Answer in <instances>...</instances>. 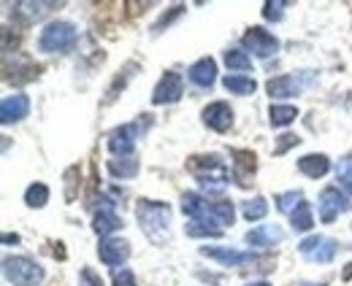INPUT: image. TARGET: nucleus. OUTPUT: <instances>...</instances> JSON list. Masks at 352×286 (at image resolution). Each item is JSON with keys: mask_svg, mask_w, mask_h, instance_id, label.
I'll list each match as a JSON object with an SVG mask.
<instances>
[{"mask_svg": "<svg viewBox=\"0 0 352 286\" xmlns=\"http://www.w3.org/2000/svg\"><path fill=\"white\" fill-rule=\"evenodd\" d=\"M135 216H138L141 233L152 243H163L168 238V222H171V208H168V203H160V200H138Z\"/></svg>", "mask_w": 352, "mask_h": 286, "instance_id": "nucleus-1", "label": "nucleus"}, {"mask_svg": "<svg viewBox=\"0 0 352 286\" xmlns=\"http://www.w3.org/2000/svg\"><path fill=\"white\" fill-rule=\"evenodd\" d=\"M76 43V25L65 22V19H54L49 22L41 36H38V51L44 54H65L71 51Z\"/></svg>", "mask_w": 352, "mask_h": 286, "instance_id": "nucleus-2", "label": "nucleus"}, {"mask_svg": "<svg viewBox=\"0 0 352 286\" xmlns=\"http://www.w3.org/2000/svg\"><path fill=\"white\" fill-rule=\"evenodd\" d=\"M3 276L14 286H38L44 281V267L30 257H6L3 259Z\"/></svg>", "mask_w": 352, "mask_h": 286, "instance_id": "nucleus-3", "label": "nucleus"}, {"mask_svg": "<svg viewBox=\"0 0 352 286\" xmlns=\"http://www.w3.org/2000/svg\"><path fill=\"white\" fill-rule=\"evenodd\" d=\"M352 208V200L339 189V187H325L322 192H320V198H317V211H320V222L322 224H331V222H336L344 211H350Z\"/></svg>", "mask_w": 352, "mask_h": 286, "instance_id": "nucleus-4", "label": "nucleus"}, {"mask_svg": "<svg viewBox=\"0 0 352 286\" xmlns=\"http://www.w3.org/2000/svg\"><path fill=\"white\" fill-rule=\"evenodd\" d=\"M298 251H301V257L309 259V262L328 265V262L336 257L339 243H336L333 238H328V235H309V238H304V241L298 243Z\"/></svg>", "mask_w": 352, "mask_h": 286, "instance_id": "nucleus-5", "label": "nucleus"}, {"mask_svg": "<svg viewBox=\"0 0 352 286\" xmlns=\"http://www.w3.org/2000/svg\"><path fill=\"white\" fill-rule=\"evenodd\" d=\"M201 257H209V259L220 262L225 267H239V265L263 262V257H258L255 251H236V248H230V246H201Z\"/></svg>", "mask_w": 352, "mask_h": 286, "instance_id": "nucleus-6", "label": "nucleus"}, {"mask_svg": "<svg viewBox=\"0 0 352 286\" xmlns=\"http://www.w3.org/2000/svg\"><path fill=\"white\" fill-rule=\"evenodd\" d=\"M241 46L244 51H252L255 57H274L279 51V38L274 33H268L265 27H250L241 38Z\"/></svg>", "mask_w": 352, "mask_h": 286, "instance_id": "nucleus-7", "label": "nucleus"}, {"mask_svg": "<svg viewBox=\"0 0 352 286\" xmlns=\"http://www.w3.org/2000/svg\"><path fill=\"white\" fill-rule=\"evenodd\" d=\"M182 95H184V79L176 71H166L163 79L155 86V92H152V103L155 106H171Z\"/></svg>", "mask_w": 352, "mask_h": 286, "instance_id": "nucleus-8", "label": "nucleus"}, {"mask_svg": "<svg viewBox=\"0 0 352 286\" xmlns=\"http://www.w3.org/2000/svg\"><path fill=\"white\" fill-rule=\"evenodd\" d=\"M144 122L138 124H122L117 127L111 135H109V152L114 157H133V149H135V138L141 132Z\"/></svg>", "mask_w": 352, "mask_h": 286, "instance_id": "nucleus-9", "label": "nucleus"}, {"mask_svg": "<svg viewBox=\"0 0 352 286\" xmlns=\"http://www.w3.org/2000/svg\"><path fill=\"white\" fill-rule=\"evenodd\" d=\"M230 157H233V181L239 187H250V181H252V176L258 170L255 152H250V149H233Z\"/></svg>", "mask_w": 352, "mask_h": 286, "instance_id": "nucleus-10", "label": "nucleus"}, {"mask_svg": "<svg viewBox=\"0 0 352 286\" xmlns=\"http://www.w3.org/2000/svg\"><path fill=\"white\" fill-rule=\"evenodd\" d=\"M204 124L214 132H228L233 127V108L225 100H214L204 108Z\"/></svg>", "mask_w": 352, "mask_h": 286, "instance_id": "nucleus-11", "label": "nucleus"}, {"mask_svg": "<svg viewBox=\"0 0 352 286\" xmlns=\"http://www.w3.org/2000/svg\"><path fill=\"white\" fill-rule=\"evenodd\" d=\"M28 114H30V97L28 95L16 92V95L3 97V103H0V122L3 124L22 122Z\"/></svg>", "mask_w": 352, "mask_h": 286, "instance_id": "nucleus-12", "label": "nucleus"}, {"mask_svg": "<svg viewBox=\"0 0 352 286\" xmlns=\"http://www.w3.org/2000/svg\"><path fill=\"white\" fill-rule=\"evenodd\" d=\"M98 257L103 265L109 267H120L128 257H131V243L128 241H120V238H106L98 246Z\"/></svg>", "mask_w": 352, "mask_h": 286, "instance_id": "nucleus-13", "label": "nucleus"}, {"mask_svg": "<svg viewBox=\"0 0 352 286\" xmlns=\"http://www.w3.org/2000/svg\"><path fill=\"white\" fill-rule=\"evenodd\" d=\"M187 79L195 84L198 89H209L212 84L217 82V62H214L212 57L195 60V62L190 65V71H187Z\"/></svg>", "mask_w": 352, "mask_h": 286, "instance_id": "nucleus-14", "label": "nucleus"}, {"mask_svg": "<svg viewBox=\"0 0 352 286\" xmlns=\"http://www.w3.org/2000/svg\"><path fill=\"white\" fill-rule=\"evenodd\" d=\"M187 167L195 178H209V176H225V165L217 154H195L187 160Z\"/></svg>", "mask_w": 352, "mask_h": 286, "instance_id": "nucleus-15", "label": "nucleus"}, {"mask_svg": "<svg viewBox=\"0 0 352 286\" xmlns=\"http://www.w3.org/2000/svg\"><path fill=\"white\" fill-rule=\"evenodd\" d=\"M265 92L271 95V100H282V97H293V95H298V92H301V84H298L296 76L285 73V76H274V79H268V82H265Z\"/></svg>", "mask_w": 352, "mask_h": 286, "instance_id": "nucleus-16", "label": "nucleus"}, {"mask_svg": "<svg viewBox=\"0 0 352 286\" xmlns=\"http://www.w3.org/2000/svg\"><path fill=\"white\" fill-rule=\"evenodd\" d=\"M244 241H247L250 246L268 248V246H274V243H279V241H282V230H279L276 224H261V227L250 230V233L244 235Z\"/></svg>", "mask_w": 352, "mask_h": 286, "instance_id": "nucleus-17", "label": "nucleus"}, {"mask_svg": "<svg viewBox=\"0 0 352 286\" xmlns=\"http://www.w3.org/2000/svg\"><path fill=\"white\" fill-rule=\"evenodd\" d=\"M209 205L212 203H209L204 195H198V192H184V195H182V211H184V216H190V219H212Z\"/></svg>", "mask_w": 352, "mask_h": 286, "instance_id": "nucleus-18", "label": "nucleus"}, {"mask_svg": "<svg viewBox=\"0 0 352 286\" xmlns=\"http://www.w3.org/2000/svg\"><path fill=\"white\" fill-rule=\"evenodd\" d=\"M52 8H54V3H16L14 5V19H19L22 25H33L44 14H49Z\"/></svg>", "mask_w": 352, "mask_h": 286, "instance_id": "nucleus-19", "label": "nucleus"}, {"mask_svg": "<svg viewBox=\"0 0 352 286\" xmlns=\"http://www.w3.org/2000/svg\"><path fill=\"white\" fill-rule=\"evenodd\" d=\"M184 233L190 238H220L222 227L214 222V219H190L184 224Z\"/></svg>", "mask_w": 352, "mask_h": 286, "instance_id": "nucleus-20", "label": "nucleus"}, {"mask_svg": "<svg viewBox=\"0 0 352 286\" xmlns=\"http://www.w3.org/2000/svg\"><path fill=\"white\" fill-rule=\"evenodd\" d=\"M298 170L307 176V178H322L328 170H331V160L325 154H307L298 160Z\"/></svg>", "mask_w": 352, "mask_h": 286, "instance_id": "nucleus-21", "label": "nucleus"}, {"mask_svg": "<svg viewBox=\"0 0 352 286\" xmlns=\"http://www.w3.org/2000/svg\"><path fill=\"white\" fill-rule=\"evenodd\" d=\"M92 230H95L98 235H111V233L122 230V219H120L114 211H98V213L92 216Z\"/></svg>", "mask_w": 352, "mask_h": 286, "instance_id": "nucleus-22", "label": "nucleus"}, {"mask_svg": "<svg viewBox=\"0 0 352 286\" xmlns=\"http://www.w3.org/2000/svg\"><path fill=\"white\" fill-rule=\"evenodd\" d=\"M225 89L230 92V95H241V97H247V95H252L255 89H258V82L255 79H250V76H241V73H228L225 79Z\"/></svg>", "mask_w": 352, "mask_h": 286, "instance_id": "nucleus-23", "label": "nucleus"}, {"mask_svg": "<svg viewBox=\"0 0 352 286\" xmlns=\"http://www.w3.org/2000/svg\"><path fill=\"white\" fill-rule=\"evenodd\" d=\"M109 173L114 178H133L138 176V160L135 157H117V160H109Z\"/></svg>", "mask_w": 352, "mask_h": 286, "instance_id": "nucleus-24", "label": "nucleus"}, {"mask_svg": "<svg viewBox=\"0 0 352 286\" xmlns=\"http://www.w3.org/2000/svg\"><path fill=\"white\" fill-rule=\"evenodd\" d=\"M296 117H298V108H296V106L271 103V108H268V119H271L274 127H287V124L296 122Z\"/></svg>", "mask_w": 352, "mask_h": 286, "instance_id": "nucleus-25", "label": "nucleus"}, {"mask_svg": "<svg viewBox=\"0 0 352 286\" xmlns=\"http://www.w3.org/2000/svg\"><path fill=\"white\" fill-rule=\"evenodd\" d=\"M290 227L296 230V233H309L311 227H314V216H311V205L304 200V203L298 205L293 213H290Z\"/></svg>", "mask_w": 352, "mask_h": 286, "instance_id": "nucleus-26", "label": "nucleus"}, {"mask_svg": "<svg viewBox=\"0 0 352 286\" xmlns=\"http://www.w3.org/2000/svg\"><path fill=\"white\" fill-rule=\"evenodd\" d=\"M225 65L230 68V73H244L252 68V57L244 49H228L225 51Z\"/></svg>", "mask_w": 352, "mask_h": 286, "instance_id": "nucleus-27", "label": "nucleus"}, {"mask_svg": "<svg viewBox=\"0 0 352 286\" xmlns=\"http://www.w3.org/2000/svg\"><path fill=\"white\" fill-rule=\"evenodd\" d=\"M25 203H28V208H44V205L49 203V187L41 184V181L30 184V187L25 189Z\"/></svg>", "mask_w": 352, "mask_h": 286, "instance_id": "nucleus-28", "label": "nucleus"}, {"mask_svg": "<svg viewBox=\"0 0 352 286\" xmlns=\"http://www.w3.org/2000/svg\"><path fill=\"white\" fill-rule=\"evenodd\" d=\"M336 181H339V189L352 200V157H342L336 165Z\"/></svg>", "mask_w": 352, "mask_h": 286, "instance_id": "nucleus-29", "label": "nucleus"}, {"mask_svg": "<svg viewBox=\"0 0 352 286\" xmlns=\"http://www.w3.org/2000/svg\"><path fill=\"white\" fill-rule=\"evenodd\" d=\"M209 213H212V219L217 222V224H233V219H236V208L230 200H217V203L209 205Z\"/></svg>", "mask_w": 352, "mask_h": 286, "instance_id": "nucleus-30", "label": "nucleus"}, {"mask_svg": "<svg viewBox=\"0 0 352 286\" xmlns=\"http://www.w3.org/2000/svg\"><path fill=\"white\" fill-rule=\"evenodd\" d=\"M241 213H244V219H247V222H261L265 213H268V203H265V198H252V200L241 203Z\"/></svg>", "mask_w": 352, "mask_h": 286, "instance_id": "nucleus-31", "label": "nucleus"}, {"mask_svg": "<svg viewBox=\"0 0 352 286\" xmlns=\"http://www.w3.org/2000/svg\"><path fill=\"white\" fill-rule=\"evenodd\" d=\"M133 71H138V62H128V65H125V68H122V71L117 73V79H114V84L109 86V97H106L109 103H111V100L117 97V92H120V86H122V89L128 86V82H131V79H133Z\"/></svg>", "mask_w": 352, "mask_h": 286, "instance_id": "nucleus-32", "label": "nucleus"}, {"mask_svg": "<svg viewBox=\"0 0 352 286\" xmlns=\"http://www.w3.org/2000/svg\"><path fill=\"white\" fill-rule=\"evenodd\" d=\"M274 203L279 211H285V213H293L298 205L304 203V198H301V192L298 189H290V192H282V195H276L274 198Z\"/></svg>", "mask_w": 352, "mask_h": 286, "instance_id": "nucleus-33", "label": "nucleus"}, {"mask_svg": "<svg viewBox=\"0 0 352 286\" xmlns=\"http://www.w3.org/2000/svg\"><path fill=\"white\" fill-rule=\"evenodd\" d=\"M182 14H184V5H171V11H168V14H163V16L152 25V33H155V36H157V33H163L166 27H171V25H174Z\"/></svg>", "mask_w": 352, "mask_h": 286, "instance_id": "nucleus-34", "label": "nucleus"}, {"mask_svg": "<svg viewBox=\"0 0 352 286\" xmlns=\"http://www.w3.org/2000/svg\"><path fill=\"white\" fill-rule=\"evenodd\" d=\"M285 0H268V3H263V19H268V22H279L282 19V14H285Z\"/></svg>", "mask_w": 352, "mask_h": 286, "instance_id": "nucleus-35", "label": "nucleus"}, {"mask_svg": "<svg viewBox=\"0 0 352 286\" xmlns=\"http://www.w3.org/2000/svg\"><path fill=\"white\" fill-rule=\"evenodd\" d=\"M298 143H301V138H298V135H293V132H285V135L279 138V143L274 146V154H276V157H282L287 149H293V146H298Z\"/></svg>", "mask_w": 352, "mask_h": 286, "instance_id": "nucleus-36", "label": "nucleus"}, {"mask_svg": "<svg viewBox=\"0 0 352 286\" xmlns=\"http://www.w3.org/2000/svg\"><path fill=\"white\" fill-rule=\"evenodd\" d=\"M79 286H103V278L92 267H82L79 270Z\"/></svg>", "mask_w": 352, "mask_h": 286, "instance_id": "nucleus-37", "label": "nucleus"}, {"mask_svg": "<svg viewBox=\"0 0 352 286\" xmlns=\"http://www.w3.org/2000/svg\"><path fill=\"white\" fill-rule=\"evenodd\" d=\"M114 286H135V278H133V273L128 267L114 270Z\"/></svg>", "mask_w": 352, "mask_h": 286, "instance_id": "nucleus-38", "label": "nucleus"}, {"mask_svg": "<svg viewBox=\"0 0 352 286\" xmlns=\"http://www.w3.org/2000/svg\"><path fill=\"white\" fill-rule=\"evenodd\" d=\"M3 243H19V235H11V233H6V235H3Z\"/></svg>", "mask_w": 352, "mask_h": 286, "instance_id": "nucleus-39", "label": "nucleus"}, {"mask_svg": "<svg viewBox=\"0 0 352 286\" xmlns=\"http://www.w3.org/2000/svg\"><path fill=\"white\" fill-rule=\"evenodd\" d=\"M352 278V262L347 265V270H344V281H350Z\"/></svg>", "mask_w": 352, "mask_h": 286, "instance_id": "nucleus-40", "label": "nucleus"}, {"mask_svg": "<svg viewBox=\"0 0 352 286\" xmlns=\"http://www.w3.org/2000/svg\"><path fill=\"white\" fill-rule=\"evenodd\" d=\"M247 286H271L268 281H252V284H247Z\"/></svg>", "mask_w": 352, "mask_h": 286, "instance_id": "nucleus-41", "label": "nucleus"}]
</instances>
